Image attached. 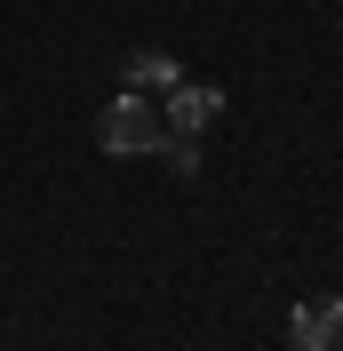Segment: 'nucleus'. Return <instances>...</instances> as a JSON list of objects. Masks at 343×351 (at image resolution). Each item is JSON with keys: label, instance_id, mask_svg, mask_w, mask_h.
Here are the masks:
<instances>
[{"label": "nucleus", "instance_id": "1", "mask_svg": "<svg viewBox=\"0 0 343 351\" xmlns=\"http://www.w3.org/2000/svg\"><path fill=\"white\" fill-rule=\"evenodd\" d=\"M96 144H104V152H160V144H168V120H160V112L144 104V96H120V104H104V120H96Z\"/></svg>", "mask_w": 343, "mask_h": 351}, {"label": "nucleus", "instance_id": "2", "mask_svg": "<svg viewBox=\"0 0 343 351\" xmlns=\"http://www.w3.org/2000/svg\"><path fill=\"white\" fill-rule=\"evenodd\" d=\"M160 120H168V136H208L215 120H224V88L215 80H176Z\"/></svg>", "mask_w": 343, "mask_h": 351}, {"label": "nucleus", "instance_id": "3", "mask_svg": "<svg viewBox=\"0 0 343 351\" xmlns=\"http://www.w3.org/2000/svg\"><path fill=\"white\" fill-rule=\"evenodd\" d=\"M335 328H343V304H296V319H287L296 351H335Z\"/></svg>", "mask_w": 343, "mask_h": 351}, {"label": "nucleus", "instance_id": "4", "mask_svg": "<svg viewBox=\"0 0 343 351\" xmlns=\"http://www.w3.org/2000/svg\"><path fill=\"white\" fill-rule=\"evenodd\" d=\"M184 72H176V56H160V48H136L128 56V96H144V88H176Z\"/></svg>", "mask_w": 343, "mask_h": 351}, {"label": "nucleus", "instance_id": "5", "mask_svg": "<svg viewBox=\"0 0 343 351\" xmlns=\"http://www.w3.org/2000/svg\"><path fill=\"white\" fill-rule=\"evenodd\" d=\"M160 152H168V168H176V176H200V136H168Z\"/></svg>", "mask_w": 343, "mask_h": 351}]
</instances>
